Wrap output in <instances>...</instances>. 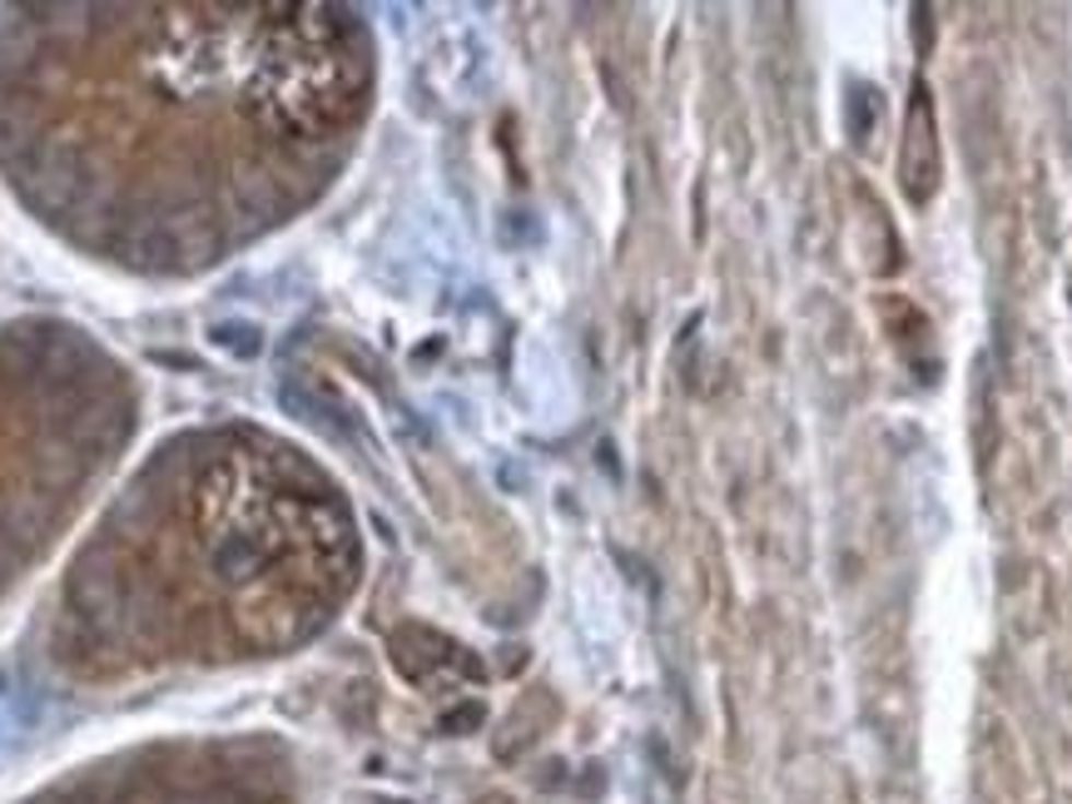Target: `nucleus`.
<instances>
[{"mask_svg":"<svg viewBox=\"0 0 1072 804\" xmlns=\"http://www.w3.org/2000/svg\"><path fill=\"white\" fill-rule=\"evenodd\" d=\"M209 348H219L224 358H234V363H254L258 353H264V333H258V323L248 318H219L209 323Z\"/></svg>","mask_w":1072,"mask_h":804,"instance_id":"obj_1","label":"nucleus"}]
</instances>
